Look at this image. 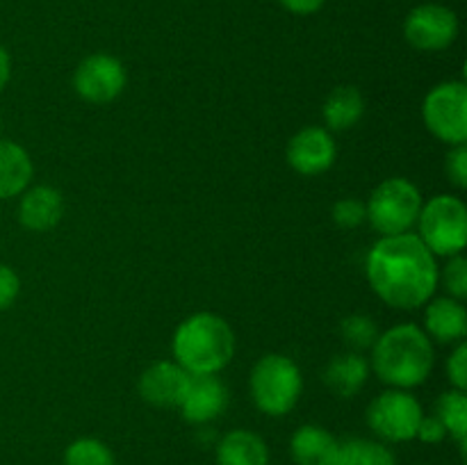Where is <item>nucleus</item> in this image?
<instances>
[{"label":"nucleus","instance_id":"ddd939ff","mask_svg":"<svg viewBox=\"0 0 467 465\" xmlns=\"http://www.w3.org/2000/svg\"><path fill=\"white\" fill-rule=\"evenodd\" d=\"M226 406L228 390L217 374H192L178 408L190 424H208L217 419Z\"/></svg>","mask_w":467,"mask_h":465},{"label":"nucleus","instance_id":"2f4dec72","mask_svg":"<svg viewBox=\"0 0 467 465\" xmlns=\"http://www.w3.org/2000/svg\"><path fill=\"white\" fill-rule=\"evenodd\" d=\"M9 78H12V57H9L7 48L0 44V91L7 87Z\"/></svg>","mask_w":467,"mask_h":465},{"label":"nucleus","instance_id":"4be33fe9","mask_svg":"<svg viewBox=\"0 0 467 465\" xmlns=\"http://www.w3.org/2000/svg\"><path fill=\"white\" fill-rule=\"evenodd\" d=\"M436 418L445 424L447 433L465 450L467 438V397L465 390H447L436 401Z\"/></svg>","mask_w":467,"mask_h":465},{"label":"nucleus","instance_id":"7c9ffc66","mask_svg":"<svg viewBox=\"0 0 467 465\" xmlns=\"http://www.w3.org/2000/svg\"><path fill=\"white\" fill-rule=\"evenodd\" d=\"M327 0H278L283 9H287L290 14H296V16H310V14L319 12L324 7Z\"/></svg>","mask_w":467,"mask_h":465},{"label":"nucleus","instance_id":"b1692460","mask_svg":"<svg viewBox=\"0 0 467 465\" xmlns=\"http://www.w3.org/2000/svg\"><path fill=\"white\" fill-rule=\"evenodd\" d=\"M340 336L351 346V351H363L374 346L379 337V328L377 322L368 315H349V317L342 319Z\"/></svg>","mask_w":467,"mask_h":465},{"label":"nucleus","instance_id":"a211bd4d","mask_svg":"<svg viewBox=\"0 0 467 465\" xmlns=\"http://www.w3.org/2000/svg\"><path fill=\"white\" fill-rule=\"evenodd\" d=\"M340 442L317 424H304L295 431L290 442L292 459L296 465H333Z\"/></svg>","mask_w":467,"mask_h":465},{"label":"nucleus","instance_id":"473e14b6","mask_svg":"<svg viewBox=\"0 0 467 465\" xmlns=\"http://www.w3.org/2000/svg\"><path fill=\"white\" fill-rule=\"evenodd\" d=\"M0 128H3V117H0Z\"/></svg>","mask_w":467,"mask_h":465},{"label":"nucleus","instance_id":"c85d7f7f","mask_svg":"<svg viewBox=\"0 0 467 465\" xmlns=\"http://www.w3.org/2000/svg\"><path fill=\"white\" fill-rule=\"evenodd\" d=\"M447 377H450L451 386L456 390H465L467 388V345L461 342L454 349V354L447 360Z\"/></svg>","mask_w":467,"mask_h":465},{"label":"nucleus","instance_id":"4468645a","mask_svg":"<svg viewBox=\"0 0 467 465\" xmlns=\"http://www.w3.org/2000/svg\"><path fill=\"white\" fill-rule=\"evenodd\" d=\"M64 199L55 187L36 185L27 187L18 203V222L26 231L46 232L62 222Z\"/></svg>","mask_w":467,"mask_h":465},{"label":"nucleus","instance_id":"1a4fd4ad","mask_svg":"<svg viewBox=\"0 0 467 465\" xmlns=\"http://www.w3.org/2000/svg\"><path fill=\"white\" fill-rule=\"evenodd\" d=\"M404 36L413 48L438 53L450 48L459 36V16L441 3H424L410 9L404 21Z\"/></svg>","mask_w":467,"mask_h":465},{"label":"nucleus","instance_id":"6e6552de","mask_svg":"<svg viewBox=\"0 0 467 465\" xmlns=\"http://www.w3.org/2000/svg\"><path fill=\"white\" fill-rule=\"evenodd\" d=\"M422 415V406L410 392L392 388L369 404L368 424L383 440L406 442L415 438Z\"/></svg>","mask_w":467,"mask_h":465},{"label":"nucleus","instance_id":"0eeeda50","mask_svg":"<svg viewBox=\"0 0 467 465\" xmlns=\"http://www.w3.org/2000/svg\"><path fill=\"white\" fill-rule=\"evenodd\" d=\"M422 119L436 140L450 146L467 141V87L461 80H447L433 87L422 103Z\"/></svg>","mask_w":467,"mask_h":465},{"label":"nucleus","instance_id":"aec40b11","mask_svg":"<svg viewBox=\"0 0 467 465\" xmlns=\"http://www.w3.org/2000/svg\"><path fill=\"white\" fill-rule=\"evenodd\" d=\"M324 121L331 130H349L363 119L365 98L356 87H336L324 100Z\"/></svg>","mask_w":467,"mask_h":465},{"label":"nucleus","instance_id":"9b49d317","mask_svg":"<svg viewBox=\"0 0 467 465\" xmlns=\"http://www.w3.org/2000/svg\"><path fill=\"white\" fill-rule=\"evenodd\" d=\"M287 162L301 176H319L336 162L337 146L327 128L308 126L296 132L287 144Z\"/></svg>","mask_w":467,"mask_h":465},{"label":"nucleus","instance_id":"5701e85b","mask_svg":"<svg viewBox=\"0 0 467 465\" xmlns=\"http://www.w3.org/2000/svg\"><path fill=\"white\" fill-rule=\"evenodd\" d=\"M64 465H117L112 450L96 438H78L64 451Z\"/></svg>","mask_w":467,"mask_h":465},{"label":"nucleus","instance_id":"423d86ee","mask_svg":"<svg viewBox=\"0 0 467 465\" xmlns=\"http://www.w3.org/2000/svg\"><path fill=\"white\" fill-rule=\"evenodd\" d=\"M420 240L433 255H459L467 242V208L459 196L438 194L422 203Z\"/></svg>","mask_w":467,"mask_h":465},{"label":"nucleus","instance_id":"20e7f679","mask_svg":"<svg viewBox=\"0 0 467 465\" xmlns=\"http://www.w3.org/2000/svg\"><path fill=\"white\" fill-rule=\"evenodd\" d=\"M251 397L263 413L272 418L290 413L301 397L304 378L292 358L283 354H267L254 365L251 372Z\"/></svg>","mask_w":467,"mask_h":465},{"label":"nucleus","instance_id":"6ab92c4d","mask_svg":"<svg viewBox=\"0 0 467 465\" xmlns=\"http://www.w3.org/2000/svg\"><path fill=\"white\" fill-rule=\"evenodd\" d=\"M219 465H269V447L258 433L235 429L217 445Z\"/></svg>","mask_w":467,"mask_h":465},{"label":"nucleus","instance_id":"f8f14e48","mask_svg":"<svg viewBox=\"0 0 467 465\" xmlns=\"http://www.w3.org/2000/svg\"><path fill=\"white\" fill-rule=\"evenodd\" d=\"M190 377L192 374L185 372L176 360H160L141 374V399L158 408H178L190 386Z\"/></svg>","mask_w":467,"mask_h":465},{"label":"nucleus","instance_id":"cd10ccee","mask_svg":"<svg viewBox=\"0 0 467 465\" xmlns=\"http://www.w3.org/2000/svg\"><path fill=\"white\" fill-rule=\"evenodd\" d=\"M18 292H21V278H18V274L9 264L0 263V313L12 308Z\"/></svg>","mask_w":467,"mask_h":465},{"label":"nucleus","instance_id":"a878e982","mask_svg":"<svg viewBox=\"0 0 467 465\" xmlns=\"http://www.w3.org/2000/svg\"><path fill=\"white\" fill-rule=\"evenodd\" d=\"M331 217L336 226L356 228L368 219V212H365V203H360L358 199H340L333 205Z\"/></svg>","mask_w":467,"mask_h":465},{"label":"nucleus","instance_id":"f3484780","mask_svg":"<svg viewBox=\"0 0 467 465\" xmlns=\"http://www.w3.org/2000/svg\"><path fill=\"white\" fill-rule=\"evenodd\" d=\"M35 164L30 153L12 140H0V201L21 196L30 187Z\"/></svg>","mask_w":467,"mask_h":465},{"label":"nucleus","instance_id":"dca6fc26","mask_svg":"<svg viewBox=\"0 0 467 465\" xmlns=\"http://www.w3.org/2000/svg\"><path fill=\"white\" fill-rule=\"evenodd\" d=\"M369 377V363L358 354V351H347L337 354L328 360L324 369V383L333 395L342 399H351L365 388Z\"/></svg>","mask_w":467,"mask_h":465},{"label":"nucleus","instance_id":"bb28decb","mask_svg":"<svg viewBox=\"0 0 467 465\" xmlns=\"http://www.w3.org/2000/svg\"><path fill=\"white\" fill-rule=\"evenodd\" d=\"M445 171H447V178H450L459 190H465L467 187V146L465 144L454 146V149L447 153Z\"/></svg>","mask_w":467,"mask_h":465},{"label":"nucleus","instance_id":"f257e3e1","mask_svg":"<svg viewBox=\"0 0 467 465\" xmlns=\"http://www.w3.org/2000/svg\"><path fill=\"white\" fill-rule=\"evenodd\" d=\"M438 272L436 255L413 232L381 237L368 255V281L374 294L400 310H413L431 301Z\"/></svg>","mask_w":467,"mask_h":465},{"label":"nucleus","instance_id":"9d476101","mask_svg":"<svg viewBox=\"0 0 467 465\" xmlns=\"http://www.w3.org/2000/svg\"><path fill=\"white\" fill-rule=\"evenodd\" d=\"M126 68L121 59L108 53H94L78 64L73 73V87L78 96L87 103L105 105L112 103L126 89Z\"/></svg>","mask_w":467,"mask_h":465},{"label":"nucleus","instance_id":"412c9836","mask_svg":"<svg viewBox=\"0 0 467 465\" xmlns=\"http://www.w3.org/2000/svg\"><path fill=\"white\" fill-rule=\"evenodd\" d=\"M333 465H397V460L383 442L349 438L340 442Z\"/></svg>","mask_w":467,"mask_h":465},{"label":"nucleus","instance_id":"c756f323","mask_svg":"<svg viewBox=\"0 0 467 465\" xmlns=\"http://www.w3.org/2000/svg\"><path fill=\"white\" fill-rule=\"evenodd\" d=\"M415 438H420L422 442H429V445H438V442H442L447 438V429H445V424L436 418V415H431V418L422 415Z\"/></svg>","mask_w":467,"mask_h":465},{"label":"nucleus","instance_id":"39448f33","mask_svg":"<svg viewBox=\"0 0 467 465\" xmlns=\"http://www.w3.org/2000/svg\"><path fill=\"white\" fill-rule=\"evenodd\" d=\"M422 194L409 178H386L365 203L368 222L383 237L409 232L418 223Z\"/></svg>","mask_w":467,"mask_h":465},{"label":"nucleus","instance_id":"7ed1b4c3","mask_svg":"<svg viewBox=\"0 0 467 465\" xmlns=\"http://www.w3.org/2000/svg\"><path fill=\"white\" fill-rule=\"evenodd\" d=\"M173 358L190 374H217L235 356V333L214 313H196L173 333Z\"/></svg>","mask_w":467,"mask_h":465},{"label":"nucleus","instance_id":"f03ea898","mask_svg":"<svg viewBox=\"0 0 467 465\" xmlns=\"http://www.w3.org/2000/svg\"><path fill=\"white\" fill-rule=\"evenodd\" d=\"M436 363L431 337L415 324H397L377 337L372 346V367L392 388H418Z\"/></svg>","mask_w":467,"mask_h":465},{"label":"nucleus","instance_id":"393cba45","mask_svg":"<svg viewBox=\"0 0 467 465\" xmlns=\"http://www.w3.org/2000/svg\"><path fill=\"white\" fill-rule=\"evenodd\" d=\"M438 283L445 285L451 299H465L467 296V260L463 255H451L450 263L438 272Z\"/></svg>","mask_w":467,"mask_h":465},{"label":"nucleus","instance_id":"2eb2a0df","mask_svg":"<svg viewBox=\"0 0 467 465\" xmlns=\"http://www.w3.org/2000/svg\"><path fill=\"white\" fill-rule=\"evenodd\" d=\"M424 310V333L441 345L463 340L467 333V313L459 299L441 296V299L427 301Z\"/></svg>","mask_w":467,"mask_h":465}]
</instances>
